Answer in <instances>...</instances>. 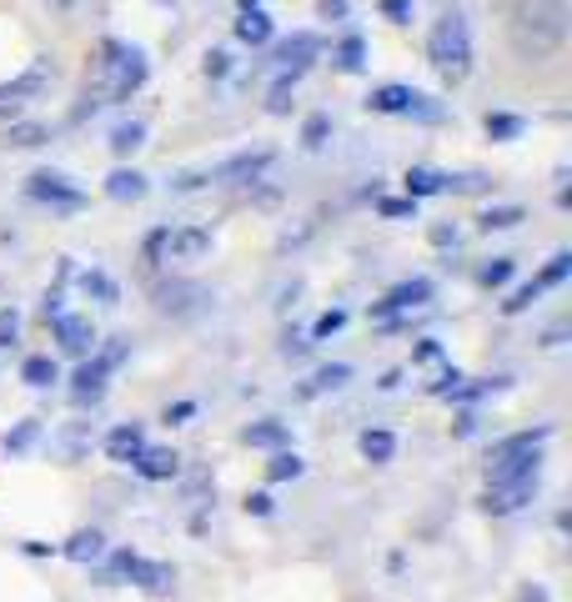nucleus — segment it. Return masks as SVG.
Masks as SVG:
<instances>
[{
  "label": "nucleus",
  "instance_id": "0eeeda50",
  "mask_svg": "<svg viewBox=\"0 0 572 602\" xmlns=\"http://www.w3.org/2000/svg\"><path fill=\"white\" fill-rule=\"evenodd\" d=\"M266 51H272V71H301V76H307V71H312V61H322L326 46H322V36H316V30H291V36L272 40Z\"/></svg>",
  "mask_w": 572,
  "mask_h": 602
},
{
  "label": "nucleus",
  "instance_id": "58836bf2",
  "mask_svg": "<svg viewBox=\"0 0 572 602\" xmlns=\"http://www.w3.org/2000/svg\"><path fill=\"white\" fill-rule=\"evenodd\" d=\"M416 211H422V201H412L402 191V197H382L377 201V216H387V222H416Z\"/></svg>",
  "mask_w": 572,
  "mask_h": 602
},
{
  "label": "nucleus",
  "instance_id": "ea45409f",
  "mask_svg": "<svg viewBox=\"0 0 572 602\" xmlns=\"http://www.w3.org/2000/svg\"><path fill=\"white\" fill-rule=\"evenodd\" d=\"M572 276V251H552V256H547V266H543V276H537V281H543V291H552V287H562V281H568Z\"/></svg>",
  "mask_w": 572,
  "mask_h": 602
},
{
  "label": "nucleus",
  "instance_id": "7ed1b4c3",
  "mask_svg": "<svg viewBox=\"0 0 572 602\" xmlns=\"http://www.w3.org/2000/svg\"><path fill=\"white\" fill-rule=\"evenodd\" d=\"M427 66L443 76V86H462L477 71V46H472V21L462 11H443L427 30Z\"/></svg>",
  "mask_w": 572,
  "mask_h": 602
},
{
  "label": "nucleus",
  "instance_id": "39448f33",
  "mask_svg": "<svg viewBox=\"0 0 572 602\" xmlns=\"http://www.w3.org/2000/svg\"><path fill=\"white\" fill-rule=\"evenodd\" d=\"M432 297H437L432 276H407L391 291H382V301H372V322H387V316H402V312H427Z\"/></svg>",
  "mask_w": 572,
  "mask_h": 602
},
{
  "label": "nucleus",
  "instance_id": "de8ad7c7",
  "mask_svg": "<svg viewBox=\"0 0 572 602\" xmlns=\"http://www.w3.org/2000/svg\"><path fill=\"white\" fill-rule=\"evenodd\" d=\"M316 21L347 26V21H351V0H316Z\"/></svg>",
  "mask_w": 572,
  "mask_h": 602
},
{
  "label": "nucleus",
  "instance_id": "a18cd8bd",
  "mask_svg": "<svg viewBox=\"0 0 572 602\" xmlns=\"http://www.w3.org/2000/svg\"><path fill=\"white\" fill-rule=\"evenodd\" d=\"M382 15H387L391 26H412L416 21V0H377Z\"/></svg>",
  "mask_w": 572,
  "mask_h": 602
},
{
  "label": "nucleus",
  "instance_id": "f704fd0d",
  "mask_svg": "<svg viewBox=\"0 0 572 602\" xmlns=\"http://www.w3.org/2000/svg\"><path fill=\"white\" fill-rule=\"evenodd\" d=\"M512 276H518V262H512V256H493V262H482V266H477V287L502 291Z\"/></svg>",
  "mask_w": 572,
  "mask_h": 602
},
{
  "label": "nucleus",
  "instance_id": "412c9836",
  "mask_svg": "<svg viewBox=\"0 0 572 602\" xmlns=\"http://www.w3.org/2000/svg\"><path fill=\"white\" fill-rule=\"evenodd\" d=\"M105 377H111V372H105V362H101V356H91V362H80V367L71 372V397H76V402H101Z\"/></svg>",
  "mask_w": 572,
  "mask_h": 602
},
{
  "label": "nucleus",
  "instance_id": "79ce46f5",
  "mask_svg": "<svg viewBox=\"0 0 572 602\" xmlns=\"http://www.w3.org/2000/svg\"><path fill=\"white\" fill-rule=\"evenodd\" d=\"M36 437H40V422L26 417L21 427H11V432H5V452H30V447H36Z\"/></svg>",
  "mask_w": 572,
  "mask_h": 602
},
{
  "label": "nucleus",
  "instance_id": "393cba45",
  "mask_svg": "<svg viewBox=\"0 0 572 602\" xmlns=\"http://www.w3.org/2000/svg\"><path fill=\"white\" fill-rule=\"evenodd\" d=\"M241 442H247V447H261V452H276V447H291V427H286V422H276V417L251 422L247 432H241Z\"/></svg>",
  "mask_w": 572,
  "mask_h": 602
},
{
  "label": "nucleus",
  "instance_id": "09e8293b",
  "mask_svg": "<svg viewBox=\"0 0 572 602\" xmlns=\"http://www.w3.org/2000/svg\"><path fill=\"white\" fill-rule=\"evenodd\" d=\"M96 356H101V362H105V372H116L121 362H126V356H130V341L111 337V341H105V347H101V352H96Z\"/></svg>",
  "mask_w": 572,
  "mask_h": 602
},
{
  "label": "nucleus",
  "instance_id": "f257e3e1",
  "mask_svg": "<svg viewBox=\"0 0 572 602\" xmlns=\"http://www.w3.org/2000/svg\"><path fill=\"white\" fill-rule=\"evenodd\" d=\"M146 80H151V61H146L141 46H130L121 36H105L101 51H96V71L86 80V96L76 105V121L96 116L101 105H126Z\"/></svg>",
  "mask_w": 572,
  "mask_h": 602
},
{
  "label": "nucleus",
  "instance_id": "6ab92c4d",
  "mask_svg": "<svg viewBox=\"0 0 572 602\" xmlns=\"http://www.w3.org/2000/svg\"><path fill=\"white\" fill-rule=\"evenodd\" d=\"M105 552H111V548H105V532H101V527H80V532H71L61 542V557H71V563H80V567H86V563H101Z\"/></svg>",
  "mask_w": 572,
  "mask_h": 602
},
{
  "label": "nucleus",
  "instance_id": "b1692460",
  "mask_svg": "<svg viewBox=\"0 0 572 602\" xmlns=\"http://www.w3.org/2000/svg\"><path fill=\"white\" fill-rule=\"evenodd\" d=\"M51 141V126H46V121H11V126H5V136H0V146H15V151H36V146H46Z\"/></svg>",
  "mask_w": 572,
  "mask_h": 602
},
{
  "label": "nucleus",
  "instance_id": "4468645a",
  "mask_svg": "<svg viewBox=\"0 0 572 602\" xmlns=\"http://www.w3.org/2000/svg\"><path fill=\"white\" fill-rule=\"evenodd\" d=\"M366 61H372V46H366L362 30H341V36L332 40V71H341V76H362Z\"/></svg>",
  "mask_w": 572,
  "mask_h": 602
},
{
  "label": "nucleus",
  "instance_id": "603ef678",
  "mask_svg": "<svg viewBox=\"0 0 572 602\" xmlns=\"http://www.w3.org/2000/svg\"><path fill=\"white\" fill-rule=\"evenodd\" d=\"M15 337H21V312H15V306H5V312H0V352H5Z\"/></svg>",
  "mask_w": 572,
  "mask_h": 602
},
{
  "label": "nucleus",
  "instance_id": "bb28decb",
  "mask_svg": "<svg viewBox=\"0 0 572 602\" xmlns=\"http://www.w3.org/2000/svg\"><path fill=\"white\" fill-rule=\"evenodd\" d=\"M357 447H362V457H366V462L387 467V462L397 457V432H387V427H366V432L357 437Z\"/></svg>",
  "mask_w": 572,
  "mask_h": 602
},
{
  "label": "nucleus",
  "instance_id": "cd10ccee",
  "mask_svg": "<svg viewBox=\"0 0 572 602\" xmlns=\"http://www.w3.org/2000/svg\"><path fill=\"white\" fill-rule=\"evenodd\" d=\"M297 86H301V71H276V80L266 86V116H286Z\"/></svg>",
  "mask_w": 572,
  "mask_h": 602
},
{
  "label": "nucleus",
  "instance_id": "2eb2a0df",
  "mask_svg": "<svg viewBox=\"0 0 572 602\" xmlns=\"http://www.w3.org/2000/svg\"><path fill=\"white\" fill-rule=\"evenodd\" d=\"M412 96H416V86H402V80H382V86H372L366 91V111L372 116H397V121H407V105H412Z\"/></svg>",
  "mask_w": 572,
  "mask_h": 602
},
{
  "label": "nucleus",
  "instance_id": "9d476101",
  "mask_svg": "<svg viewBox=\"0 0 572 602\" xmlns=\"http://www.w3.org/2000/svg\"><path fill=\"white\" fill-rule=\"evenodd\" d=\"M502 482H543V452H518V457L487 462V487Z\"/></svg>",
  "mask_w": 572,
  "mask_h": 602
},
{
  "label": "nucleus",
  "instance_id": "49530a36",
  "mask_svg": "<svg viewBox=\"0 0 572 602\" xmlns=\"http://www.w3.org/2000/svg\"><path fill=\"white\" fill-rule=\"evenodd\" d=\"M166 231H171V226H157V231H151V236L141 241L146 266H161V262H166Z\"/></svg>",
  "mask_w": 572,
  "mask_h": 602
},
{
  "label": "nucleus",
  "instance_id": "c756f323",
  "mask_svg": "<svg viewBox=\"0 0 572 602\" xmlns=\"http://www.w3.org/2000/svg\"><path fill=\"white\" fill-rule=\"evenodd\" d=\"M21 381L36 387V392H46V387L61 381V362H55V356H26V362H21Z\"/></svg>",
  "mask_w": 572,
  "mask_h": 602
},
{
  "label": "nucleus",
  "instance_id": "c85d7f7f",
  "mask_svg": "<svg viewBox=\"0 0 572 602\" xmlns=\"http://www.w3.org/2000/svg\"><path fill=\"white\" fill-rule=\"evenodd\" d=\"M522 222H527V211H522L518 201H502V206H487V211H482V216H477V231L493 236V231H512V226H522Z\"/></svg>",
  "mask_w": 572,
  "mask_h": 602
},
{
  "label": "nucleus",
  "instance_id": "7c9ffc66",
  "mask_svg": "<svg viewBox=\"0 0 572 602\" xmlns=\"http://www.w3.org/2000/svg\"><path fill=\"white\" fill-rule=\"evenodd\" d=\"M105 146H111L121 161L136 156V151L146 146V121H121V126H111V141H105Z\"/></svg>",
  "mask_w": 572,
  "mask_h": 602
},
{
  "label": "nucleus",
  "instance_id": "f03ea898",
  "mask_svg": "<svg viewBox=\"0 0 572 602\" xmlns=\"http://www.w3.org/2000/svg\"><path fill=\"white\" fill-rule=\"evenodd\" d=\"M502 26H508L512 55L527 61V66H543V61H552L568 46L572 11H568V0H508Z\"/></svg>",
  "mask_w": 572,
  "mask_h": 602
},
{
  "label": "nucleus",
  "instance_id": "f8f14e48",
  "mask_svg": "<svg viewBox=\"0 0 572 602\" xmlns=\"http://www.w3.org/2000/svg\"><path fill=\"white\" fill-rule=\"evenodd\" d=\"M533 498H537V482H502V487H487V492H482V512H487V517H512V512H522Z\"/></svg>",
  "mask_w": 572,
  "mask_h": 602
},
{
  "label": "nucleus",
  "instance_id": "4c0bfd02",
  "mask_svg": "<svg viewBox=\"0 0 572 602\" xmlns=\"http://www.w3.org/2000/svg\"><path fill=\"white\" fill-rule=\"evenodd\" d=\"M537 297H543V281L533 276V281H522V287H512V291H508V301H502V316H522Z\"/></svg>",
  "mask_w": 572,
  "mask_h": 602
},
{
  "label": "nucleus",
  "instance_id": "20e7f679",
  "mask_svg": "<svg viewBox=\"0 0 572 602\" xmlns=\"http://www.w3.org/2000/svg\"><path fill=\"white\" fill-rule=\"evenodd\" d=\"M26 197L36 201V206H51L55 216H76V211L91 206L86 191H80L65 171H30V176H26Z\"/></svg>",
  "mask_w": 572,
  "mask_h": 602
},
{
  "label": "nucleus",
  "instance_id": "a878e982",
  "mask_svg": "<svg viewBox=\"0 0 572 602\" xmlns=\"http://www.w3.org/2000/svg\"><path fill=\"white\" fill-rule=\"evenodd\" d=\"M76 287L86 291L91 301H101V306H121V287H116V276H105L101 266H91V272H76Z\"/></svg>",
  "mask_w": 572,
  "mask_h": 602
},
{
  "label": "nucleus",
  "instance_id": "ddd939ff",
  "mask_svg": "<svg viewBox=\"0 0 572 602\" xmlns=\"http://www.w3.org/2000/svg\"><path fill=\"white\" fill-rule=\"evenodd\" d=\"M51 76H55L51 55H36V61H30V66L21 71V76L0 86V101H30V96H40L46 86H51Z\"/></svg>",
  "mask_w": 572,
  "mask_h": 602
},
{
  "label": "nucleus",
  "instance_id": "2f4dec72",
  "mask_svg": "<svg viewBox=\"0 0 572 602\" xmlns=\"http://www.w3.org/2000/svg\"><path fill=\"white\" fill-rule=\"evenodd\" d=\"M351 381V367L347 362H332V367H316L312 381L301 387V397H322V392H337V387H347Z\"/></svg>",
  "mask_w": 572,
  "mask_h": 602
},
{
  "label": "nucleus",
  "instance_id": "4d7b16f0",
  "mask_svg": "<svg viewBox=\"0 0 572 602\" xmlns=\"http://www.w3.org/2000/svg\"><path fill=\"white\" fill-rule=\"evenodd\" d=\"M26 116V101H0V121L11 126V121H21Z\"/></svg>",
  "mask_w": 572,
  "mask_h": 602
},
{
  "label": "nucleus",
  "instance_id": "a211bd4d",
  "mask_svg": "<svg viewBox=\"0 0 572 602\" xmlns=\"http://www.w3.org/2000/svg\"><path fill=\"white\" fill-rule=\"evenodd\" d=\"M141 447H146V427L141 422H121V427H111V432H105V457L111 462H136L141 457Z\"/></svg>",
  "mask_w": 572,
  "mask_h": 602
},
{
  "label": "nucleus",
  "instance_id": "f3484780",
  "mask_svg": "<svg viewBox=\"0 0 572 602\" xmlns=\"http://www.w3.org/2000/svg\"><path fill=\"white\" fill-rule=\"evenodd\" d=\"M136 467V477H146V482H171L176 472H182V452L176 447H141V457L130 462Z\"/></svg>",
  "mask_w": 572,
  "mask_h": 602
},
{
  "label": "nucleus",
  "instance_id": "bf43d9fd",
  "mask_svg": "<svg viewBox=\"0 0 572 602\" xmlns=\"http://www.w3.org/2000/svg\"><path fill=\"white\" fill-rule=\"evenodd\" d=\"M562 337H568V322H558V327L547 331V337H543V347H562Z\"/></svg>",
  "mask_w": 572,
  "mask_h": 602
},
{
  "label": "nucleus",
  "instance_id": "5fc2aeb1",
  "mask_svg": "<svg viewBox=\"0 0 572 602\" xmlns=\"http://www.w3.org/2000/svg\"><path fill=\"white\" fill-rule=\"evenodd\" d=\"M247 512H251V517H272V512H276L272 492H251V498H247Z\"/></svg>",
  "mask_w": 572,
  "mask_h": 602
},
{
  "label": "nucleus",
  "instance_id": "37998d69",
  "mask_svg": "<svg viewBox=\"0 0 572 602\" xmlns=\"http://www.w3.org/2000/svg\"><path fill=\"white\" fill-rule=\"evenodd\" d=\"M427 241L437 251H457V247H462V226H457V222H432L427 226Z\"/></svg>",
  "mask_w": 572,
  "mask_h": 602
},
{
  "label": "nucleus",
  "instance_id": "3c124183",
  "mask_svg": "<svg viewBox=\"0 0 572 602\" xmlns=\"http://www.w3.org/2000/svg\"><path fill=\"white\" fill-rule=\"evenodd\" d=\"M432 362H443V347H437L432 337H422L412 347V367H432Z\"/></svg>",
  "mask_w": 572,
  "mask_h": 602
},
{
  "label": "nucleus",
  "instance_id": "9b49d317",
  "mask_svg": "<svg viewBox=\"0 0 572 602\" xmlns=\"http://www.w3.org/2000/svg\"><path fill=\"white\" fill-rule=\"evenodd\" d=\"M211 256V231L207 226H176L166 231V262H182V266H196Z\"/></svg>",
  "mask_w": 572,
  "mask_h": 602
},
{
  "label": "nucleus",
  "instance_id": "864d4df0",
  "mask_svg": "<svg viewBox=\"0 0 572 602\" xmlns=\"http://www.w3.org/2000/svg\"><path fill=\"white\" fill-rule=\"evenodd\" d=\"M201 186H211V171L201 166V171H182L176 181H171V191H201Z\"/></svg>",
  "mask_w": 572,
  "mask_h": 602
},
{
  "label": "nucleus",
  "instance_id": "5701e85b",
  "mask_svg": "<svg viewBox=\"0 0 572 602\" xmlns=\"http://www.w3.org/2000/svg\"><path fill=\"white\" fill-rule=\"evenodd\" d=\"M482 131H487V141H522L527 136V116H518V111H487L482 116Z\"/></svg>",
  "mask_w": 572,
  "mask_h": 602
},
{
  "label": "nucleus",
  "instance_id": "72a5a7b5",
  "mask_svg": "<svg viewBox=\"0 0 572 602\" xmlns=\"http://www.w3.org/2000/svg\"><path fill=\"white\" fill-rule=\"evenodd\" d=\"M407 121H416V126H443L447 121V101H437V96L416 91L412 105H407Z\"/></svg>",
  "mask_w": 572,
  "mask_h": 602
},
{
  "label": "nucleus",
  "instance_id": "052dcab7",
  "mask_svg": "<svg viewBox=\"0 0 572 602\" xmlns=\"http://www.w3.org/2000/svg\"><path fill=\"white\" fill-rule=\"evenodd\" d=\"M522 602H547L543 588H522Z\"/></svg>",
  "mask_w": 572,
  "mask_h": 602
},
{
  "label": "nucleus",
  "instance_id": "aec40b11",
  "mask_svg": "<svg viewBox=\"0 0 572 602\" xmlns=\"http://www.w3.org/2000/svg\"><path fill=\"white\" fill-rule=\"evenodd\" d=\"M146 191H151V181H146L136 166H116L111 176H105V197L121 201V206H136V201H146Z\"/></svg>",
  "mask_w": 572,
  "mask_h": 602
},
{
  "label": "nucleus",
  "instance_id": "4be33fe9",
  "mask_svg": "<svg viewBox=\"0 0 572 602\" xmlns=\"http://www.w3.org/2000/svg\"><path fill=\"white\" fill-rule=\"evenodd\" d=\"M402 191L412 201H427V197H447V171L437 166H407L402 176Z\"/></svg>",
  "mask_w": 572,
  "mask_h": 602
},
{
  "label": "nucleus",
  "instance_id": "c03bdc74",
  "mask_svg": "<svg viewBox=\"0 0 572 602\" xmlns=\"http://www.w3.org/2000/svg\"><path fill=\"white\" fill-rule=\"evenodd\" d=\"M347 327V312H341V306H332V312H322L312 322V341H326V337H337V331Z\"/></svg>",
  "mask_w": 572,
  "mask_h": 602
},
{
  "label": "nucleus",
  "instance_id": "6e6552de",
  "mask_svg": "<svg viewBox=\"0 0 572 602\" xmlns=\"http://www.w3.org/2000/svg\"><path fill=\"white\" fill-rule=\"evenodd\" d=\"M111 582H136V588L161 592L171 582V567L151 563V557H141V552H130V548H116L111 552Z\"/></svg>",
  "mask_w": 572,
  "mask_h": 602
},
{
  "label": "nucleus",
  "instance_id": "e2e57ef3",
  "mask_svg": "<svg viewBox=\"0 0 572 602\" xmlns=\"http://www.w3.org/2000/svg\"><path fill=\"white\" fill-rule=\"evenodd\" d=\"M55 5H76V0H55Z\"/></svg>",
  "mask_w": 572,
  "mask_h": 602
},
{
  "label": "nucleus",
  "instance_id": "dca6fc26",
  "mask_svg": "<svg viewBox=\"0 0 572 602\" xmlns=\"http://www.w3.org/2000/svg\"><path fill=\"white\" fill-rule=\"evenodd\" d=\"M232 36L241 40V46H251V51H261V46H272V40H276V26H272V15H266V5H251V11H236Z\"/></svg>",
  "mask_w": 572,
  "mask_h": 602
},
{
  "label": "nucleus",
  "instance_id": "6e6d98bb",
  "mask_svg": "<svg viewBox=\"0 0 572 602\" xmlns=\"http://www.w3.org/2000/svg\"><path fill=\"white\" fill-rule=\"evenodd\" d=\"M21 552H26V557H51V552H61V548H55V542H36V537H26Z\"/></svg>",
  "mask_w": 572,
  "mask_h": 602
},
{
  "label": "nucleus",
  "instance_id": "473e14b6",
  "mask_svg": "<svg viewBox=\"0 0 572 602\" xmlns=\"http://www.w3.org/2000/svg\"><path fill=\"white\" fill-rule=\"evenodd\" d=\"M301 472H307V462H301L291 447H276L272 462H266V482H297Z\"/></svg>",
  "mask_w": 572,
  "mask_h": 602
},
{
  "label": "nucleus",
  "instance_id": "423d86ee",
  "mask_svg": "<svg viewBox=\"0 0 572 602\" xmlns=\"http://www.w3.org/2000/svg\"><path fill=\"white\" fill-rule=\"evenodd\" d=\"M272 166H276V151L272 146H257V151H236V156L216 161L207 171H211V186H247V181H261Z\"/></svg>",
  "mask_w": 572,
  "mask_h": 602
},
{
  "label": "nucleus",
  "instance_id": "a19ab883",
  "mask_svg": "<svg viewBox=\"0 0 572 602\" xmlns=\"http://www.w3.org/2000/svg\"><path fill=\"white\" fill-rule=\"evenodd\" d=\"M487 176H482V171H468V176H452V171H447V191H452V197H482V191H487Z\"/></svg>",
  "mask_w": 572,
  "mask_h": 602
},
{
  "label": "nucleus",
  "instance_id": "13d9d810",
  "mask_svg": "<svg viewBox=\"0 0 572 602\" xmlns=\"http://www.w3.org/2000/svg\"><path fill=\"white\" fill-rule=\"evenodd\" d=\"M186 417H196V402H176V406H166V422H186Z\"/></svg>",
  "mask_w": 572,
  "mask_h": 602
},
{
  "label": "nucleus",
  "instance_id": "680f3d73",
  "mask_svg": "<svg viewBox=\"0 0 572 602\" xmlns=\"http://www.w3.org/2000/svg\"><path fill=\"white\" fill-rule=\"evenodd\" d=\"M251 5H261V0H236V11H251Z\"/></svg>",
  "mask_w": 572,
  "mask_h": 602
},
{
  "label": "nucleus",
  "instance_id": "c9c22d12",
  "mask_svg": "<svg viewBox=\"0 0 572 602\" xmlns=\"http://www.w3.org/2000/svg\"><path fill=\"white\" fill-rule=\"evenodd\" d=\"M196 301H207V291H201V287H161L157 291V306H161V312H176V316L191 312Z\"/></svg>",
  "mask_w": 572,
  "mask_h": 602
},
{
  "label": "nucleus",
  "instance_id": "8fccbe9b",
  "mask_svg": "<svg viewBox=\"0 0 572 602\" xmlns=\"http://www.w3.org/2000/svg\"><path fill=\"white\" fill-rule=\"evenodd\" d=\"M232 51H207V80H226L232 76Z\"/></svg>",
  "mask_w": 572,
  "mask_h": 602
},
{
  "label": "nucleus",
  "instance_id": "e433bc0d",
  "mask_svg": "<svg viewBox=\"0 0 572 602\" xmlns=\"http://www.w3.org/2000/svg\"><path fill=\"white\" fill-rule=\"evenodd\" d=\"M326 141H332V116H326V111H312V116L301 121V146H307V151H322Z\"/></svg>",
  "mask_w": 572,
  "mask_h": 602
},
{
  "label": "nucleus",
  "instance_id": "1a4fd4ad",
  "mask_svg": "<svg viewBox=\"0 0 572 602\" xmlns=\"http://www.w3.org/2000/svg\"><path fill=\"white\" fill-rule=\"evenodd\" d=\"M51 327H55V341H61V352H65V356H91V352H96V327H91V316L61 312V316H51Z\"/></svg>",
  "mask_w": 572,
  "mask_h": 602
}]
</instances>
